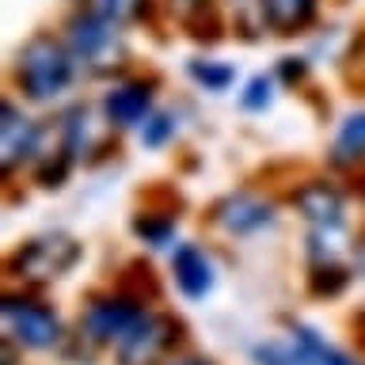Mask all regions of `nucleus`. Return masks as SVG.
Segmentation results:
<instances>
[{
	"instance_id": "f8f14e48",
	"label": "nucleus",
	"mask_w": 365,
	"mask_h": 365,
	"mask_svg": "<svg viewBox=\"0 0 365 365\" xmlns=\"http://www.w3.org/2000/svg\"><path fill=\"white\" fill-rule=\"evenodd\" d=\"M293 210L308 221V228H331L346 225V194L331 179H304L293 190Z\"/></svg>"
},
{
	"instance_id": "393cba45",
	"label": "nucleus",
	"mask_w": 365,
	"mask_h": 365,
	"mask_svg": "<svg viewBox=\"0 0 365 365\" xmlns=\"http://www.w3.org/2000/svg\"><path fill=\"white\" fill-rule=\"evenodd\" d=\"M274 76H278V84L293 88V84H301V80L308 76V61L304 57H282L278 68H274Z\"/></svg>"
},
{
	"instance_id": "cd10ccee",
	"label": "nucleus",
	"mask_w": 365,
	"mask_h": 365,
	"mask_svg": "<svg viewBox=\"0 0 365 365\" xmlns=\"http://www.w3.org/2000/svg\"><path fill=\"white\" fill-rule=\"evenodd\" d=\"M358 274H361V285H365V244H361V251H358Z\"/></svg>"
},
{
	"instance_id": "4be33fe9",
	"label": "nucleus",
	"mask_w": 365,
	"mask_h": 365,
	"mask_svg": "<svg viewBox=\"0 0 365 365\" xmlns=\"http://www.w3.org/2000/svg\"><path fill=\"white\" fill-rule=\"evenodd\" d=\"M133 236L145 240L148 247H168L175 240V213H153L141 210L133 217Z\"/></svg>"
},
{
	"instance_id": "f257e3e1",
	"label": "nucleus",
	"mask_w": 365,
	"mask_h": 365,
	"mask_svg": "<svg viewBox=\"0 0 365 365\" xmlns=\"http://www.w3.org/2000/svg\"><path fill=\"white\" fill-rule=\"evenodd\" d=\"M80 68L68 53L61 31H34L11 57V88L23 103H57L76 84Z\"/></svg>"
},
{
	"instance_id": "f3484780",
	"label": "nucleus",
	"mask_w": 365,
	"mask_h": 365,
	"mask_svg": "<svg viewBox=\"0 0 365 365\" xmlns=\"http://www.w3.org/2000/svg\"><path fill=\"white\" fill-rule=\"evenodd\" d=\"M331 160L335 164H361L365 160V110H354L342 118L335 145H331Z\"/></svg>"
},
{
	"instance_id": "f03ea898",
	"label": "nucleus",
	"mask_w": 365,
	"mask_h": 365,
	"mask_svg": "<svg viewBox=\"0 0 365 365\" xmlns=\"http://www.w3.org/2000/svg\"><path fill=\"white\" fill-rule=\"evenodd\" d=\"M61 38L84 76H114L118 80L130 65V42L118 23L96 16L88 8H73L61 23Z\"/></svg>"
},
{
	"instance_id": "a878e982",
	"label": "nucleus",
	"mask_w": 365,
	"mask_h": 365,
	"mask_svg": "<svg viewBox=\"0 0 365 365\" xmlns=\"http://www.w3.org/2000/svg\"><path fill=\"white\" fill-rule=\"evenodd\" d=\"M168 365H217L213 358H202V354H187V358H175V361H168Z\"/></svg>"
},
{
	"instance_id": "a211bd4d",
	"label": "nucleus",
	"mask_w": 365,
	"mask_h": 365,
	"mask_svg": "<svg viewBox=\"0 0 365 365\" xmlns=\"http://www.w3.org/2000/svg\"><path fill=\"white\" fill-rule=\"evenodd\" d=\"M187 76L202 91L221 96V91H228V88L236 84V65L221 61V57H190V61H187Z\"/></svg>"
},
{
	"instance_id": "aec40b11",
	"label": "nucleus",
	"mask_w": 365,
	"mask_h": 365,
	"mask_svg": "<svg viewBox=\"0 0 365 365\" xmlns=\"http://www.w3.org/2000/svg\"><path fill=\"white\" fill-rule=\"evenodd\" d=\"M354 282V270L350 262H319V267H308V293L312 297H327L335 301L350 289Z\"/></svg>"
},
{
	"instance_id": "b1692460",
	"label": "nucleus",
	"mask_w": 365,
	"mask_h": 365,
	"mask_svg": "<svg viewBox=\"0 0 365 365\" xmlns=\"http://www.w3.org/2000/svg\"><path fill=\"white\" fill-rule=\"evenodd\" d=\"M278 76L274 73H255L244 84V91H240V107H244L247 114H259V110H267L270 103H274V96H278Z\"/></svg>"
},
{
	"instance_id": "20e7f679",
	"label": "nucleus",
	"mask_w": 365,
	"mask_h": 365,
	"mask_svg": "<svg viewBox=\"0 0 365 365\" xmlns=\"http://www.w3.org/2000/svg\"><path fill=\"white\" fill-rule=\"evenodd\" d=\"M255 365H365L350 350L335 346L327 335H319L308 324H289L282 339H262L251 346Z\"/></svg>"
},
{
	"instance_id": "6ab92c4d",
	"label": "nucleus",
	"mask_w": 365,
	"mask_h": 365,
	"mask_svg": "<svg viewBox=\"0 0 365 365\" xmlns=\"http://www.w3.org/2000/svg\"><path fill=\"white\" fill-rule=\"evenodd\" d=\"M308 259H312V267H319V262H346V259H350L346 225L308 228Z\"/></svg>"
},
{
	"instance_id": "39448f33",
	"label": "nucleus",
	"mask_w": 365,
	"mask_h": 365,
	"mask_svg": "<svg viewBox=\"0 0 365 365\" xmlns=\"http://www.w3.org/2000/svg\"><path fill=\"white\" fill-rule=\"evenodd\" d=\"M0 316H4V339H11L23 350H57L65 342L61 316L27 289H8Z\"/></svg>"
},
{
	"instance_id": "0eeeda50",
	"label": "nucleus",
	"mask_w": 365,
	"mask_h": 365,
	"mask_svg": "<svg viewBox=\"0 0 365 365\" xmlns=\"http://www.w3.org/2000/svg\"><path fill=\"white\" fill-rule=\"evenodd\" d=\"M182 339H187V327H182L179 316L148 308L133 324L130 335L114 346V365H168L175 361L171 354L179 350Z\"/></svg>"
},
{
	"instance_id": "6e6552de",
	"label": "nucleus",
	"mask_w": 365,
	"mask_h": 365,
	"mask_svg": "<svg viewBox=\"0 0 365 365\" xmlns=\"http://www.w3.org/2000/svg\"><path fill=\"white\" fill-rule=\"evenodd\" d=\"M46 156V125L23 110L19 99H4L0 107V164L4 175H16L23 164H38Z\"/></svg>"
},
{
	"instance_id": "2eb2a0df",
	"label": "nucleus",
	"mask_w": 365,
	"mask_h": 365,
	"mask_svg": "<svg viewBox=\"0 0 365 365\" xmlns=\"http://www.w3.org/2000/svg\"><path fill=\"white\" fill-rule=\"evenodd\" d=\"M57 148L68 153L73 160L88 156L91 148H96V122H91V110L84 103L68 107L61 118H57Z\"/></svg>"
},
{
	"instance_id": "1a4fd4ad",
	"label": "nucleus",
	"mask_w": 365,
	"mask_h": 365,
	"mask_svg": "<svg viewBox=\"0 0 365 365\" xmlns=\"http://www.w3.org/2000/svg\"><path fill=\"white\" fill-rule=\"evenodd\" d=\"M103 122L110 130H141L156 110V80L153 76H118L103 91Z\"/></svg>"
},
{
	"instance_id": "ddd939ff",
	"label": "nucleus",
	"mask_w": 365,
	"mask_h": 365,
	"mask_svg": "<svg viewBox=\"0 0 365 365\" xmlns=\"http://www.w3.org/2000/svg\"><path fill=\"white\" fill-rule=\"evenodd\" d=\"M168 16L179 23L190 38L198 42H217L225 31V4L221 0H160Z\"/></svg>"
},
{
	"instance_id": "5701e85b",
	"label": "nucleus",
	"mask_w": 365,
	"mask_h": 365,
	"mask_svg": "<svg viewBox=\"0 0 365 365\" xmlns=\"http://www.w3.org/2000/svg\"><path fill=\"white\" fill-rule=\"evenodd\" d=\"M175 133H179V114L175 110H153L148 114V122L141 125V130H137V137H141V145L145 148H168L171 141H175Z\"/></svg>"
},
{
	"instance_id": "412c9836",
	"label": "nucleus",
	"mask_w": 365,
	"mask_h": 365,
	"mask_svg": "<svg viewBox=\"0 0 365 365\" xmlns=\"http://www.w3.org/2000/svg\"><path fill=\"white\" fill-rule=\"evenodd\" d=\"M228 11V27L240 38L255 42L259 34H267V19H262V0H221Z\"/></svg>"
},
{
	"instance_id": "bb28decb",
	"label": "nucleus",
	"mask_w": 365,
	"mask_h": 365,
	"mask_svg": "<svg viewBox=\"0 0 365 365\" xmlns=\"http://www.w3.org/2000/svg\"><path fill=\"white\" fill-rule=\"evenodd\" d=\"M19 350H23V346H16V342H11V339H4V365H16Z\"/></svg>"
},
{
	"instance_id": "4468645a",
	"label": "nucleus",
	"mask_w": 365,
	"mask_h": 365,
	"mask_svg": "<svg viewBox=\"0 0 365 365\" xmlns=\"http://www.w3.org/2000/svg\"><path fill=\"white\" fill-rule=\"evenodd\" d=\"M267 31L278 38H297L319 19V0H262Z\"/></svg>"
},
{
	"instance_id": "9d476101",
	"label": "nucleus",
	"mask_w": 365,
	"mask_h": 365,
	"mask_svg": "<svg viewBox=\"0 0 365 365\" xmlns=\"http://www.w3.org/2000/svg\"><path fill=\"white\" fill-rule=\"evenodd\" d=\"M278 221V205L255 190H232L213 205V225L228 236H255Z\"/></svg>"
},
{
	"instance_id": "7ed1b4c3",
	"label": "nucleus",
	"mask_w": 365,
	"mask_h": 365,
	"mask_svg": "<svg viewBox=\"0 0 365 365\" xmlns=\"http://www.w3.org/2000/svg\"><path fill=\"white\" fill-rule=\"evenodd\" d=\"M84 259V244L68 232L31 236L8 255V274L23 285H50L61 282L76 262Z\"/></svg>"
},
{
	"instance_id": "9b49d317",
	"label": "nucleus",
	"mask_w": 365,
	"mask_h": 365,
	"mask_svg": "<svg viewBox=\"0 0 365 365\" xmlns=\"http://www.w3.org/2000/svg\"><path fill=\"white\" fill-rule=\"evenodd\" d=\"M171 285L187 297V301H205L217 289V262L202 244L182 240L171 251Z\"/></svg>"
},
{
	"instance_id": "dca6fc26",
	"label": "nucleus",
	"mask_w": 365,
	"mask_h": 365,
	"mask_svg": "<svg viewBox=\"0 0 365 365\" xmlns=\"http://www.w3.org/2000/svg\"><path fill=\"white\" fill-rule=\"evenodd\" d=\"M156 4H160V0H76V8L96 11V16L118 23L122 31L148 23V19H153V11H156Z\"/></svg>"
},
{
	"instance_id": "423d86ee",
	"label": "nucleus",
	"mask_w": 365,
	"mask_h": 365,
	"mask_svg": "<svg viewBox=\"0 0 365 365\" xmlns=\"http://www.w3.org/2000/svg\"><path fill=\"white\" fill-rule=\"evenodd\" d=\"M145 312H148V301H141V297L130 293V289L91 297L84 316H80V335L76 339L88 342V346H96V350H114Z\"/></svg>"
}]
</instances>
